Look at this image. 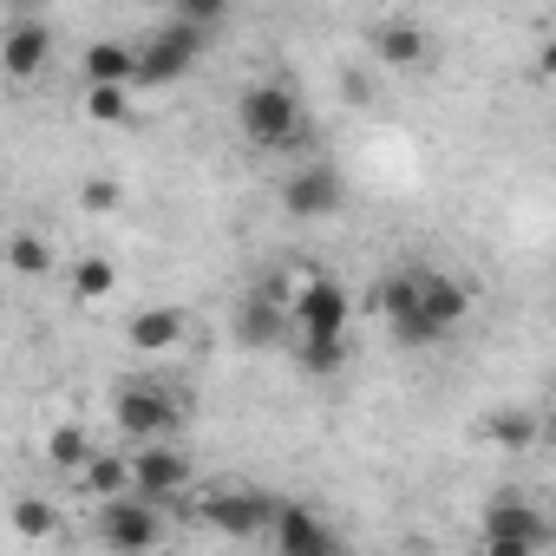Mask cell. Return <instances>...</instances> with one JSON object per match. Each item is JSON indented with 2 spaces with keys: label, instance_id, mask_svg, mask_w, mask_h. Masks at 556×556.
I'll list each match as a JSON object with an SVG mask.
<instances>
[{
  "label": "cell",
  "instance_id": "484cf974",
  "mask_svg": "<svg viewBox=\"0 0 556 556\" xmlns=\"http://www.w3.org/2000/svg\"><path fill=\"white\" fill-rule=\"evenodd\" d=\"M170 14L190 21V27H216V21L229 14V0H170Z\"/></svg>",
  "mask_w": 556,
  "mask_h": 556
},
{
  "label": "cell",
  "instance_id": "5b68a950",
  "mask_svg": "<svg viewBox=\"0 0 556 556\" xmlns=\"http://www.w3.org/2000/svg\"><path fill=\"white\" fill-rule=\"evenodd\" d=\"M99 536L112 549H151V543H164V504L118 491V497L99 504Z\"/></svg>",
  "mask_w": 556,
  "mask_h": 556
},
{
  "label": "cell",
  "instance_id": "8fae6325",
  "mask_svg": "<svg viewBox=\"0 0 556 556\" xmlns=\"http://www.w3.org/2000/svg\"><path fill=\"white\" fill-rule=\"evenodd\" d=\"M47 66H53L47 21H14L8 34H0V73H8V79H40Z\"/></svg>",
  "mask_w": 556,
  "mask_h": 556
},
{
  "label": "cell",
  "instance_id": "277c9868",
  "mask_svg": "<svg viewBox=\"0 0 556 556\" xmlns=\"http://www.w3.org/2000/svg\"><path fill=\"white\" fill-rule=\"evenodd\" d=\"M549 543V517L536 510V504H523V497H491V510H484V549L491 556H530V549H543Z\"/></svg>",
  "mask_w": 556,
  "mask_h": 556
},
{
  "label": "cell",
  "instance_id": "ffe728a7",
  "mask_svg": "<svg viewBox=\"0 0 556 556\" xmlns=\"http://www.w3.org/2000/svg\"><path fill=\"white\" fill-rule=\"evenodd\" d=\"M484 439H491V445H504V452H530V445H536V413L504 406V413H491V419H484Z\"/></svg>",
  "mask_w": 556,
  "mask_h": 556
},
{
  "label": "cell",
  "instance_id": "7c38bea8",
  "mask_svg": "<svg viewBox=\"0 0 556 556\" xmlns=\"http://www.w3.org/2000/svg\"><path fill=\"white\" fill-rule=\"evenodd\" d=\"M282 210H289L295 223L334 216V210H341V177H334L328 164H308V170H295V177L282 184Z\"/></svg>",
  "mask_w": 556,
  "mask_h": 556
},
{
  "label": "cell",
  "instance_id": "603a6c76",
  "mask_svg": "<svg viewBox=\"0 0 556 556\" xmlns=\"http://www.w3.org/2000/svg\"><path fill=\"white\" fill-rule=\"evenodd\" d=\"M8 268H14V275H34V282H40V275L53 268V242H47V236H34V229L8 236Z\"/></svg>",
  "mask_w": 556,
  "mask_h": 556
},
{
  "label": "cell",
  "instance_id": "4316f807",
  "mask_svg": "<svg viewBox=\"0 0 556 556\" xmlns=\"http://www.w3.org/2000/svg\"><path fill=\"white\" fill-rule=\"evenodd\" d=\"M79 210H92V216L118 210V184H112V177H86V184H79Z\"/></svg>",
  "mask_w": 556,
  "mask_h": 556
},
{
  "label": "cell",
  "instance_id": "3957f363",
  "mask_svg": "<svg viewBox=\"0 0 556 556\" xmlns=\"http://www.w3.org/2000/svg\"><path fill=\"white\" fill-rule=\"evenodd\" d=\"M236 348H249V354H275L289 334H295V321H289V282H255L242 302H236Z\"/></svg>",
  "mask_w": 556,
  "mask_h": 556
},
{
  "label": "cell",
  "instance_id": "7a4b0ae2",
  "mask_svg": "<svg viewBox=\"0 0 556 556\" xmlns=\"http://www.w3.org/2000/svg\"><path fill=\"white\" fill-rule=\"evenodd\" d=\"M210 47V27H190V21H164L144 47H131V86H177Z\"/></svg>",
  "mask_w": 556,
  "mask_h": 556
},
{
  "label": "cell",
  "instance_id": "d6986e66",
  "mask_svg": "<svg viewBox=\"0 0 556 556\" xmlns=\"http://www.w3.org/2000/svg\"><path fill=\"white\" fill-rule=\"evenodd\" d=\"M86 86H131V47L125 40H92L86 47Z\"/></svg>",
  "mask_w": 556,
  "mask_h": 556
},
{
  "label": "cell",
  "instance_id": "9a60e30c",
  "mask_svg": "<svg viewBox=\"0 0 556 556\" xmlns=\"http://www.w3.org/2000/svg\"><path fill=\"white\" fill-rule=\"evenodd\" d=\"M184 308H138L131 321H125V341L138 348V354H170L177 341H184Z\"/></svg>",
  "mask_w": 556,
  "mask_h": 556
},
{
  "label": "cell",
  "instance_id": "8992f818",
  "mask_svg": "<svg viewBox=\"0 0 556 556\" xmlns=\"http://www.w3.org/2000/svg\"><path fill=\"white\" fill-rule=\"evenodd\" d=\"M348 315H354V302H348V289L334 282V275H308V282L295 289V302H289L295 334H341Z\"/></svg>",
  "mask_w": 556,
  "mask_h": 556
},
{
  "label": "cell",
  "instance_id": "44dd1931",
  "mask_svg": "<svg viewBox=\"0 0 556 556\" xmlns=\"http://www.w3.org/2000/svg\"><path fill=\"white\" fill-rule=\"evenodd\" d=\"M86 452H92L86 426H73V419H66V426H53V432H47V465H53V471H66V478H73V471L86 465Z\"/></svg>",
  "mask_w": 556,
  "mask_h": 556
},
{
  "label": "cell",
  "instance_id": "6da1fadb",
  "mask_svg": "<svg viewBox=\"0 0 556 556\" xmlns=\"http://www.w3.org/2000/svg\"><path fill=\"white\" fill-rule=\"evenodd\" d=\"M236 125L255 151H289V144L308 138V112H302V92L289 79H255L236 99Z\"/></svg>",
  "mask_w": 556,
  "mask_h": 556
},
{
  "label": "cell",
  "instance_id": "d4e9b609",
  "mask_svg": "<svg viewBox=\"0 0 556 556\" xmlns=\"http://www.w3.org/2000/svg\"><path fill=\"white\" fill-rule=\"evenodd\" d=\"M131 112V86H86V118L92 125H118Z\"/></svg>",
  "mask_w": 556,
  "mask_h": 556
},
{
  "label": "cell",
  "instance_id": "52a82bcc",
  "mask_svg": "<svg viewBox=\"0 0 556 556\" xmlns=\"http://www.w3.org/2000/svg\"><path fill=\"white\" fill-rule=\"evenodd\" d=\"M275 504H282V497H268V491H216V497H203V517H210L223 536L255 543V536H268Z\"/></svg>",
  "mask_w": 556,
  "mask_h": 556
},
{
  "label": "cell",
  "instance_id": "2e32d148",
  "mask_svg": "<svg viewBox=\"0 0 556 556\" xmlns=\"http://www.w3.org/2000/svg\"><path fill=\"white\" fill-rule=\"evenodd\" d=\"M374 53H380L393 73H413V66H426V27H413V21H387V27L374 34Z\"/></svg>",
  "mask_w": 556,
  "mask_h": 556
},
{
  "label": "cell",
  "instance_id": "83f0119b",
  "mask_svg": "<svg viewBox=\"0 0 556 556\" xmlns=\"http://www.w3.org/2000/svg\"><path fill=\"white\" fill-rule=\"evenodd\" d=\"M348 99H354V105H367V99H374V86H367L361 73H348Z\"/></svg>",
  "mask_w": 556,
  "mask_h": 556
},
{
  "label": "cell",
  "instance_id": "ba28073f",
  "mask_svg": "<svg viewBox=\"0 0 556 556\" xmlns=\"http://www.w3.org/2000/svg\"><path fill=\"white\" fill-rule=\"evenodd\" d=\"M125 465H131V497L170 504V497L190 491V458H184V452H157L151 439H144L138 452H125Z\"/></svg>",
  "mask_w": 556,
  "mask_h": 556
},
{
  "label": "cell",
  "instance_id": "ac0fdd59",
  "mask_svg": "<svg viewBox=\"0 0 556 556\" xmlns=\"http://www.w3.org/2000/svg\"><path fill=\"white\" fill-rule=\"evenodd\" d=\"M302 348H295V361L315 374V380H334V374H348V328L341 334H295Z\"/></svg>",
  "mask_w": 556,
  "mask_h": 556
},
{
  "label": "cell",
  "instance_id": "9c48e42d",
  "mask_svg": "<svg viewBox=\"0 0 556 556\" xmlns=\"http://www.w3.org/2000/svg\"><path fill=\"white\" fill-rule=\"evenodd\" d=\"M112 419H118V432L125 439H164L170 426H177V406H170V393L164 387H118V400H112Z\"/></svg>",
  "mask_w": 556,
  "mask_h": 556
},
{
  "label": "cell",
  "instance_id": "e0dca14e",
  "mask_svg": "<svg viewBox=\"0 0 556 556\" xmlns=\"http://www.w3.org/2000/svg\"><path fill=\"white\" fill-rule=\"evenodd\" d=\"M79 478V491L86 497H118V491H131V465H125V452H86V465L73 471Z\"/></svg>",
  "mask_w": 556,
  "mask_h": 556
},
{
  "label": "cell",
  "instance_id": "30bf717a",
  "mask_svg": "<svg viewBox=\"0 0 556 556\" xmlns=\"http://www.w3.org/2000/svg\"><path fill=\"white\" fill-rule=\"evenodd\" d=\"M380 315L393 328L400 348H432V321L419 315V275H393V282H380Z\"/></svg>",
  "mask_w": 556,
  "mask_h": 556
},
{
  "label": "cell",
  "instance_id": "cb8c5ba5",
  "mask_svg": "<svg viewBox=\"0 0 556 556\" xmlns=\"http://www.w3.org/2000/svg\"><path fill=\"white\" fill-rule=\"evenodd\" d=\"M14 530H21L27 543H47V536H60V510L40 504V497H21V504H14Z\"/></svg>",
  "mask_w": 556,
  "mask_h": 556
},
{
  "label": "cell",
  "instance_id": "7402d4cb",
  "mask_svg": "<svg viewBox=\"0 0 556 556\" xmlns=\"http://www.w3.org/2000/svg\"><path fill=\"white\" fill-rule=\"evenodd\" d=\"M112 289H118V268H112L105 255H79V262H73V295H79V302H105Z\"/></svg>",
  "mask_w": 556,
  "mask_h": 556
},
{
  "label": "cell",
  "instance_id": "4fadbf2b",
  "mask_svg": "<svg viewBox=\"0 0 556 556\" xmlns=\"http://www.w3.org/2000/svg\"><path fill=\"white\" fill-rule=\"evenodd\" d=\"M268 536L282 543L289 556H334V530L308 510V504H275V523H268Z\"/></svg>",
  "mask_w": 556,
  "mask_h": 556
},
{
  "label": "cell",
  "instance_id": "5bb4252c",
  "mask_svg": "<svg viewBox=\"0 0 556 556\" xmlns=\"http://www.w3.org/2000/svg\"><path fill=\"white\" fill-rule=\"evenodd\" d=\"M419 315L432 321V334H452L465 315H471V295L452 275H419Z\"/></svg>",
  "mask_w": 556,
  "mask_h": 556
}]
</instances>
